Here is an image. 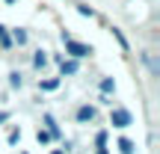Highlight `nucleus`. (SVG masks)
I'll list each match as a JSON object with an SVG mask.
<instances>
[{"mask_svg":"<svg viewBox=\"0 0 160 154\" xmlns=\"http://www.w3.org/2000/svg\"><path fill=\"white\" fill-rule=\"evenodd\" d=\"M62 42H65V51H68L74 59H80V57H89V53H92V47H89V45H80V42L68 39V36H62Z\"/></svg>","mask_w":160,"mask_h":154,"instance_id":"f257e3e1","label":"nucleus"},{"mask_svg":"<svg viewBox=\"0 0 160 154\" xmlns=\"http://www.w3.org/2000/svg\"><path fill=\"white\" fill-rule=\"evenodd\" d=\"M110 125L119 127V131H125V127L133 125V119H131V113H128V110H113V113H110Z\"/></svg>","mask_w":160,"mask_h":154,"instance_id":"f03ea898","label":"nucleus"},{"mask_svg":"<svg viewBox=\"0 0 160 154\" xmlns=\"http://www.w3.org/2000/svg\"><path fill=\"white\" fill-rule=\"evenodd\" d=\"M77 122H80V125L95 122V107H89V104H86V107H80V110H77Z\"/></svg>","mask_w":160,"mask_h":154,"instance_id":"7ed1b4c3","label":"nucleus"},{"mask_svg":"<svg viewBox=\"0 0 160 154\" xmlns=\"http://www.w3.org/2000/svg\"><path fill=\"white\" fill-rule=\"evenodd\" d=\"M39 89H45V92H53V89H59V77H51V80H39Z\"/></svg>","mask_w":160,"mask_h":154,"instance_id":"20e7f679","label":"nucleus"},{"mask_svg":"<svg viewBox=\"0 0 160 154\" xmlns=\"http://www.w3.org/2000/svg\"><path fill=\"white\" fill-rule=\"evenodd\" d=\"M59 71H62V77H65V74H77V62H74V59H68V62L62 59V65H59Z\"/></svg>","mask_w":160,"mask_h":154,"instance_id":"39448f33","label":"nucleus"},{"mask_svg":"<svg viewBox=\"0 0 160 154\" xmlns=\"http://www.w3.org/2000/svg\"><path fill=\"white\" fill-rule=\"evenodd\" d=\"M101 92H104V95L116 92V80H113V77H104V80H101Z\"/></svg>","mask_w":160,"mask_h":154,"instance_id":"423d86ee","label":"nucleus"},{"mask_svg":"<svg viewBox=\"0 0 160 154\" xmlns=\"http://www.w3.org/2000/svg\"><path fill=\"white\" fill-rule=\"evenodd\" d=\"M119 151H122V154H133V142L122 137V139H119Z\"/></svg>","mask_w":160,"mask_h":154,"instance_id":"0eeeda50","label":"nucleus"},{"mask_svg":"<svg viewBox=\"0 0 160 154\" xmlns=\"http://www.w3.org/2000/svg\"><path fill=\"white\" fill-rule=\"evenodd\" d=\"M9 45H12V39L6 36V27L0 24V47H9Z\"/></svg>","mask_w":160,"mask_h":154,"instance_id":"6e6552de","label":"nucleus"},{"mask_svg":"<svg viewBox=\"0 0 160 154\" xmlns=\"http://www.w3.org/2000/svg\"><path fill=\"white\" fill-rule=\"evenodd\" d=\"M9 83H12V89H21L24 80H21V74H18V71H12V74H9Z\"/></svg>","mask_w":160,"mask_h":154,"instance_id":"1a4fd4ad","label":"nucleus"},{"mask_svg":"<svg viewBox=\"0 0 160 154\" xmlns=\"http://www.w3.org/2000/svg\"><path fill=\"white\" fill-rule=\"evenodd\" d=\"M12 39H15L18 45H27V33H24V30H15V33H12Z\"/></svg>","mask_w":160,"mask_h":154,"instance_id":"9d476101","label":"nucleus"},{"mask_svg":"<svg viewBox=\"0 0 160 154\" xmlns=\"http://www.w3.org/2000/svg\"><path fill=\"white\" fill-rule=\"evenodd\" d=\"M33 62H36V68H42V65H45V62H48V57H45V53H42V51H39V53H36V59H33Z\"/></svg>","mask_w":160,"mask_h":154,"instance_id":"9b49d317","label":"nucleus"},{"mask_svg":"<svg viewBox=\"0 0 160 154\" xmlns=\"http://www.w3.org/2000/svg\"><path fill=\"white\" fill-rule=\"evenodd\" d=\"M95 145H98V148H104V145H107V133H98V137H95Z\"/></svg>","mask_w":160,"mask_h":154,"instance_id":"f8f14e48","label":"nucleus"},{"mask_svg":"<svg viewBox=\"0 0 160 154\" xmlns=\"http://www.w3.org/2000/svg\"><path fill=\"white\" fill-rule=\"evenodd\" d=\"M36 139H39V142H51V133H48V131H39V133H36Z\"/></svg>","mask_w":160,"mask_h":154,"instance_id":"ddd939ff","label":"nucleus"},{"mask_svg":"<svg viewBox=\"0 0 160 154\" xmlns=\"http://www.w3.org/2000/svg\"><path fill=\"white\" fill-rule=\"evenodd\" d=\"M6 119H9V116H6V113H0V125H3V122H6Z\"/></svg>","mask_w":160,"mask_h":154,"instance_id":"4468645a","label":"nucleus"},{"mask_svg":"<svg viewBox=\"0 0 160 154\" xmlns=\"http://www.w3.org/2000/svg\"><path fill=\"white\" fill-rule=\"evenodd\" d=\"M51 154H65V151H62V148H57V151H51Z\"/></svg>","mask_w":160,"mask_h":154,"instance_id":"2eb2a0df","label":"nucleus"},{"mask_svg":"<svg viewBox=\"0 0 160 154\" xmlns=\"http://www.w3.org/2000/svg\"><path fill=\"white\" fill-rule=\"evenodd\" d=\"M98 154H110V151H107V148H101V151H98Z\"/></svg>","mask_w":160,"mask_h":154,"instance_id":"dca6fc26","label":"nucleus"}]
</instances>
